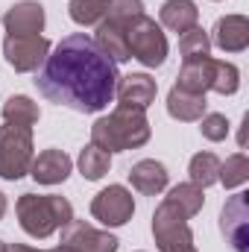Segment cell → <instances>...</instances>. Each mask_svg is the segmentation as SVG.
<instances>
[{
  "label": "cell",
  "instance_id": "1",
  "mask_svg": "<svg viewBox=\"0 0 249 252\" xmlns=\"http://www.w3.org/2000/svg\"><path fill=\"white\" fill-rule=\"evenodd\" d=\"M118 79V64L103 56L85 32L62 38L35 70V88L50 103L82 115L103 112L115 100Z\"/></svg>",
  "mask_w": 249,
  "mask_h": 252
},
{
  "label": "cell",
  "instance_id": "2",
  "mask_svg": "<svg viewBox=\"0 0 249 252\" xmlns=\"http://www.w3.org/2000/svg\"><path fill=\"white\" fill-rule=\"evenodd\" d=\"M150 141V121L144 109H132L118 103V109L106 118H97L91 126V144L106 150V153H121L135 150Z\"/></svg>",
  "mask_w": 249,
  "mask_h": 252
},
{
  "label": "cell",
  "instance_id": "3",
  "mask_svg": "<svg viewBox=\"0 0 249 252\" xmlns=\"http://www.w3.org/2000/svg\"><path fill=\"white\" fill-rule=\"evenodd\" d=\"M21 229L30 238H50L56 229H64L73 220V205L59 193H24L15 205Z\"/></svg>",
  "mask_w": 249,
  "mask_h": 252
},
{
  "label": "cell",
  "instance_id": "4",
  "mask_svg": "<svg viewBox=\"0 0 249 252\" xmlns=\"http://www.w3.org/2000/svg\"><path fill=\"white\" fill-rule=\"evenodd\" d=\"M153 238L158 244V252H196L187 214L179 205H173L167 196L153 214Z\"/></svg>",
  "mask_w": 249,
  "mask_h": 252
},
{
  "label": "cell",
  "instance_id": "5",
  "mask_svg": "<svg viewBox=\"0 0 249 252\" xmlns=\"http://www.w3.org/2000/svg\"><path fill=\"white\" fill-rule=\"evenodd\" d=\"M32 129L21 126H0V179L18 182L30 173L32 164Z\"/></svg>",
  "mask_w": 249,
  "mask_h": 252
},
{
  "label": "cell",
  "instance_id": "6",
  "mask_svg": "<svg viewBox=\"0 0 249 252\" xmlns=\"http://www.w3.org/2000/svg\"><path fill=\"white\" fill-rule=\"evenodd\" d=\"M126 44H129V56L147 67H158L167 59V38L161 27L147 15H138L126 27Z\"/></svg>",
  "mask_w": 249,
  "mask_h": 252
},
{
  "label": "cell",
  "instance_id": "7",
  "mask_svg": "<svg viewBox=\"0 0 249 252\" xmlns=\"http://www.w3.org/2000/svg\"><path fill=\"white\" fill-rule=\"evenodd\" d=\"M50 53V41L44 35H6L3 38V56L9 67L18 73H32L38 70Z\"/></svg>",
  "mask_w": 249,
  "mask_h": 252
},
{
  "label": "cell",
  "instance_id": "8",
  "mask_svg": "<svg viewBox=\"0 0 249 252\" xmlns=\"http://www.w3.org/2000/svg\"><path fill=\"white\" fill-rule=\"evenodd\" d=\"M91 214L103 226H124L135 214V199L124 185H109L91 199Z\"/></svg>",
  "mask_w": 249,
  "mask_h": 252
},
{
  "label": "cell",
  "instance_id": "9",
  "mask_svg": "<svg viewBox=\"0 0 249 252\" xmlns=\"http://www.w3.org/2000/svg\"><path fill=\"white\" fill-rule=\"evenodd\" d=\"M220 229L235 252H249V193H235L220 211Z\"/></svg>",
  "mask_w": 249,
  "mask_h": 252
},
{
  "label": "cell",
  "instance_id": "10",
  "mask_svg": "<svg viewBox=\"0 0 249 252\" xmlns=\"http://www.w3.org/2000/svg\"><path fill=\"white\" fill-rule=\"evenodd\" d=\"M62 244L73 247L76 252H118V238L109 232L94 229L85 220H70L62 229Z\"/></svg>",
  "mask_w": 249,
  "mask_h": 252
},
{
  "label": "cell",
  "instance_id": "11",
  "mask_svg": "<svg viewBox=\"0 0 249 252\" xmlns=\"http://www.w3.org/2000/svg\"><path fill=\"white\" fill-rule=\"evenodd\" d=\"M6 35H41L44 30V6L35 0H21L3 15Z\"/></svg>",
  "mask_w": 249,
  "mask_h": 252
},
{
  "label": "cell",
  "instance_id": "12",
  "mask_svg": "<svg viewBox=\"0 0 249 252\" xmlns=\"http://www.w3.org/2000/svg\"><path fill=\"white\" fill-rule=\"evenodd\" d=\"M70 167H73V161H70V156L64 150H44V153H38L32 158L30 176L38 185H59L70 176Z\"/></svg>",
  "mask_w": 249,
  "mask_h": 252
},
{
  "label": "cell",
  "instance_id": "13",
  "mask_svg": "<svg viewBox=\"0 0 249 252\" xmlns=\"http://www.w3.org/2000/svg\"><path fill=\"white\" fill-rule=\"evenodd\" d=\"M156 79L147 76V73H126L118 79V88H115V97L124 103V106H132V109H147L153 100H156Z\"/></svg>",
  "mask_w": 249,
  "mask_h": 252
},
{
  "label": "cell",
  "instance_id": "14",
  "mask_svg": "<svg viewBox=\"0 0 249 252\" xmlns=\"http://www.w3.org/2000/svg\"><path fill=\"white\" fill-rule=\"evenodd\" d=\"M214 67H217V59H211V56L185 59V62H182V70H179V82H176V88L190 91V94H205V91H211Z\"/></svg>",
  "mask_w": 249,
  "mask_h": 252
},
{
  "label": "cell",
  "instance_id": "15",
  "mask_svg": "<svg viewBox=\"0 0 249 252\" xmlns=\"http://www.w3.org/2000/svg\"><path fill=\"white\" fill-rule=\"evenodd\" d=\"M214 44L226 53H241L249 47V21L244 15H226L214 24Z\"/></svg>",
  "mask_w": 249,
  "mask_h": 252
},
{
  "label": "cell",
  "instance_id": "16",
  "mask_svg": "<svg viewBox=\"0 0 249 252\" xmlns=\"http://www.w3.org/2000/svg\"><path fill=\"white\" fill-rule=\"evenodd\" d=\"M129 182H132L135 190H141L147 196H156V193H161L167 188V167L161 161H156V158H144V161L132 164Z\"/></svg>",
  "mask_w": 249,
  "mask_h": 252
},
{
  "label": "cell",
  "instance_id": "17",
  "mask_svg": "<svg viewBox=\"0 0 249 252\" xmlns=\"http://www.w3.org/2000/svg\"><path fill=\"white\" fill-rule=\"evenodd\" d=\"M94 44H97V50H100L103 56H109L115 64L132 59V56H129V44H126V27H118V24H112V21H106V18L97 24Z\"/></svg>",
  "mask_w": 249,
  "mask_h": 252
},
{
  "label": "cell",
  "instance_id": "18",
  "mask_svg": "<svg viewBox=\"0 0 249 252\" xmlns=\"http://www.w3.org/2000/svg\"><path fill=\"white\" fill-rule=\"evenodd\" d=\"M205 109H208V100H205V94H190V91H182V88H170V94H167V112H170V118H176V121H199L202 115H205Z\"/></svg>",
  "mask_w": 249,
  "mask_h": 252
},
{
  "label": "cell",
  "instance_id": "19",
  "mask_svg": "<svg viewBox=\"0 0 249 252\" xmlns=\"http://www.w3.org/2000/svg\"><path fill=\"white\" fill-rule=\"evenodd\" d=\"M158 18H161V24H164L167 30H173V32H187V30L196 27L199 9H196L193 0H167V3L161 6Z\"/></svg>",
  "mask_w": 249,
  "mask_h": 252
},
{
  "label": "cell",
  "instance_id": "20",
  "mask_svg": "<svg viewBox=\"0 0 249 252\" xmlns=\"http://www.w3.org/2000/svg\"><path fill=\"white\" fill-rule=\"evenodd\" d=\"M38 118H41L38 106L30 97H24V94H15V97H9L3 103V121L6 124L21 126V129H32V126L38 124Z\"/></svg>",
  "mask_w": 249,
  "mask_h": 252
},
{
  "label": "cell",
  "instance_id": "21",
  "mask_svg": "<svg viewBox=\"0 0 249 252\" xmlns=\"http://www.w3.org/2000/svg\"><path fill=\"white\" fill-rule=\"evenodd\" d=\"M79 173L85 176V179H103L106 173H109V167H112V153H106V150H100V147H94V144H88L82 153H79Z\"/></svg>",
  "mask_w": 249,
  "mask_h": 252
},
{
  "label": "cell",
  "instance_id": "22",
  "mask_svg": "<svg viewBox=\"0 0 249 252\" xmlns=\"http://www.w3.org/2000/svg\"><path fill=\"white\" fill-rule=\"evenodd\" d=\"M106 9H109V0H70L67 3V15L79 27H97L106 18Z\"/></svg>",
  "mask_w": 249,
  "mask_h": 252
},
{
  "label": "cell",
  "instance_id": "23",
  "mask_svg": "<svg viewBox=\"0 0 249 252\" xmlns=\"http://www.w3.org/2000/svg\"><path fill=\"white\" fill-rule=\"evenodd\" d=\"M187 173H190V182H193L196 188L205 190L208 185H214V182H217V173H220V158H217L214 153H196V156L190 158Z\"/></svg>",
  "mask_w": 249,
  "mask_h": 252
},
{
  "label": "cell",
  "instance_id": "24",
  "mask_svg": "<svg viewBox=\"0 0 249 252\" xmlns=\"http://www.w3.org/2000/svg\"><path fill=\"white\" fill-rule=\"evenodd\" d=\"M249 179V158L244 153H235L229 156L226 161H220V173H217V182H223V188H238Z\"/></svg>",
  "mask_w": 249,
  "mask_h": 252
},
{
  "label": "cell",
  "instance_id": "25",
  "mask_svg": "<svg viewBox=\"0 0 249 252\" xmlns=\"http://www.w3.org/2000/svg\"><path fill=\"white\" fill-rule=\"evenodd\" d=\"M167 199H170L173 205H179L187 217L199 214L202 205H205V193H202V188H196L193 182H182V185H176V188L167 193Z\"/></svg>",
  "mask_w": 249,
  "mask_h": 252
},
{
  "label": "cell",
  "instance_id": "26",
  "mask_svg": "<svg viewBox=\"0 0 249 252\" xmlns=\"http://www.w3.org/2000/svg\"><path fill=\"white\" fill-rule=\"evenodd\" d=\"M138 15H144V0H109L106 21H112L118 27H129Z\"/></svg>",
  "mask_w": 249,
  "mask_h": 252
},
{
  "label": "cell",
  "instance_id": "27",
  "mask_svg": "<svg viewBox=\"0 0 249 252\" xmlns=\"http://www.w3.org/2000/svg\"><path fill=\"white\" fill-rule=\"evenodd\" d=\"M238 85H241V70H238L232 62H220V59H217L211 91H217V94H223V97H226V94H235V91H238Z\"/></svg>",
  "mask_w": 249,
  "mask_h": 252
},
{
  "label": "cell",
  "instance_id": "28",
  "mask_svg": "<svg viewBox=\"0 0 249 252\" xmlns=\"http://www.w3.org/2000/svg\"><path fill=\"white\" fill-rule=\"evenodd\" d=\"M179 50H182V59L208 56V50H211V38H208L199 27H193V30L182 32V38H179Z\"/></svg>",
  "mask_w": 249,
  "mask_h": 252
},
{
  "label": "cell",
  "instance_id": "29",
  "mask_svg": "<svg viewBox=\"0 0 249 252\" xmlns=\"http://www.w3.org/2000/svg\"><path fill=\"white\" fill-rule=\"evenodd\" d=\"M199 132H202V138H208V141H226V135H229V121H226V115H217V112L202 115V118H199Z\"/></svg>",
  "mask_w": 249,
  "mask_h": 252
},
{
  "label": "cell",
  "instance_id": "30",
  "mask_svg": "<svg viewBox=\"0 0 249 252\" xmlns=\"http://www.w3.org/2000/svg\"><path fill=\"white\" fill-rule=\"evenodd\" d=\"M6 252H41V250H32V247H24V244H9Z\"/></svg>",
  "mask_w": 249,
  "mask_h": 252
},
{
  "label": "cell",
  "instance_id": "31",
  "mask_svg": "<svg viewBox=\"0 0 249 252\" xmlns=\"http://www.w3.org/2000/svg\"><path fill=\"white\" fill-rule=\"evenodd\" d=\"M50 252H76V250H73V247H67V244H62V247H53Z\"/></svg>",
  "mask_w": 249,
  "mask_h": 252
},
{
  "label": "cell",
  "instance_id": "32",
  "mask_svg": "<svg viewBox=\"0 0 249 252\" xmlns=\"http://www.w3.org/2000/svg\"><path fill=\"white\" fill-rule=\"evenodd\" d=\"M3 214H6V196L0 193V220H3Z\"/></svg>",
  "mask_w": 249,
  "mask_h": 252
},
{
  "label": "cell",
  "instance_id": "33",
  "mask_svg": "<svg viewBox=\"0 0 249 252\" xmlns=\"http://www.w3.org/2000/svg\"><path fill=\"white\" fill-rule=\"evenodd\" d=\"M0 252H6V244H3V241H0Z\"/></svg>",
  "mask_w": 249,
  "mask_h": 252
}]
</instances>
